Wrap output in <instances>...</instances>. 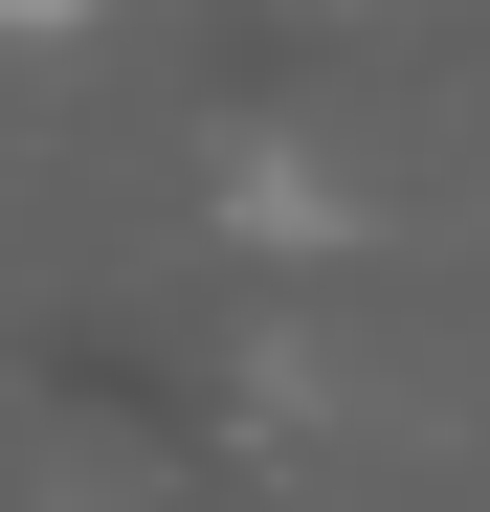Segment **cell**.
<instances>
[{"label":"cell","instance_id":"cell-1","mask_svg":"<svg viewBox=\"0 0 490 512\" xmlns=\"http://www.w3.org/2000/svg\"><path fill=\"white\" fill-rule=\"evenodd\" d=\"M223 223H268V245H312V223H335V179H312L290 134H223Z\"/></svg>","mask_w":490,"mask_h":512},{"label":"cell","instance_id":"cell-2","mask_svg":"<svg viewBox=\"0 0 490 512\" xmlns=\"http://www.w3.org/2000/svg\"><path fill=\"white\" fill-rule=\"evenodd\" d=\"M112 23V0H0V45H90Z\"/></svg>","mask_w":490,"mask_h":512}]
</instances>
